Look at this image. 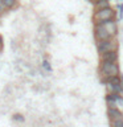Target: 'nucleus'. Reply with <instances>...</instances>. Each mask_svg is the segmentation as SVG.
I'll return each mask as SVG.
<instances>
[{
    "mask_svg": "<svg viewBox=\"0 0 123 127\" xmlns=\"http://www.w3.org/2000/svg\"><path fill=\"white\" fill-rule=\"evenodd\" d=\"M114 17H115V11L111 7L97 9V11H94V15H93V20L95 24H102V23L110 21V20H114Z\"/></svg>",
    "mask_w": 123,
    "mask_h": 127,
    "instance_id": "f257e3e1",
    "label": "nucleus"
},
{
    "mask_svg": "<svg viewBox=\"0 0 123 127\" xmlns=\"http://www.w3.org/2000/svg\"><path fill=\"white\" fill-rule=\"evenodd\" d=\"M101 73L106 79L111 78V77H118L119 75V66L117 62H102Z\"/></svg>",
    "mask_w": 123,
    "mask_h": 127,
    "instance_id": "f03ea898",
    "label": "nucleus"
},
{
    "mask_svg": "<svg viewBox=\"0 0 123 127\" xmlns=\"http://www.w3.org/2000/svg\"><path fill=\"white\" fill-rule=\"evenodd\" d=\"M97 49L101 54L106 53V52L118 50V41L115 37H111L109 40H103V41H97Z\"/></svg>",
    "mask_w": 123,
    "mask_h": 127,
    "instance_id": "7ed1b4c3",
    "label": "nucleus"
},
{
    "mask_svg": "<svg viewBox=\"0 0 123 127\" xmlns=\"http://www.w3.org/2000/svg\"><path fill=\"white\" fill-rule=\"evenodd\" d=\"M94 37L97 41H103V40L111 38L110 33L106 31V28L103 27V24H95L94 27Z\"/></svg>",
    "mask_w": 123,
    "mask_h": 127,
    "instance_id": "20e7f679",
    "label": "nucleus"
},
{
    "mask_svg": "<svg viewBox=\"0 0 123 127\" xmlns=\"http://www.w3.org/2000/svg\"><path fill=\"white\" fill-rule=\"evenodd\" d=\"M107 114H109L110 122H113V121H122V119H123V114H122V111L119 110L118 107H109V109H107Z\"/></svg>",
    "mask_w": 123,
    "mask_h": 127,
    "instance_id": "39448f33",
    "label": "nucleus"
},
{
    "mask_svg": "<svg viewBox=\"0 0 123 127\" xmlns=\"http://www.w3.org/2000/svg\"><path fill=\"white\" fill-rule=\"evenodd\" d=\"M103 27L106 28V31L110 33L111 37H115L118 33V24L115 20H110V21H106V23H102Z\"/></svg>",
    "mask_w": 123,
    "mask_h": 127,
    "instance_id": "423d86ee",
    "label": "nucleus"
},
{
    "mask_svg": "<svg viewBox=\"0 0 123 127\" xmlns=\"http://www.w3.org/2000/svg\"><path fill=\"white\" fill-rule=\"evenodd\" d=\"M118 60V52L113 50V52H106V53L101 54V61L102 62H117Z\"/></svg>",
    "mask_w": 123,
    "mask_h": 127,
    "instance_id": "0eeeda50",
    "label": "nucleus"
},
{
    "mask_svg": "<svg viewBox=\"0 0 123 127\" xmlns=\"http://www.w3.org/2000/svg\"><path fill=\"white\" fill-rule=\"evenodd\" d=\"M106 7H110L109 0H97V1L94 3L95 11H97V9H102V8H106Z\"/></svg>",
    "mask_w": 123,
    "mask_h": 127,
    "instance_id": "6e6552de",
    "label": "nucleus"
},
{
    "mask_svg": "<svg viewBox=\"0 0 123 127\" xmlns=\"http://www.w3.org/2000/svg\"><path fill=\"white\" fill-rule=\"evenodd\" d=\"M17 4V0H1V5L7 9H11Z\"/></svg>",
    "mask_w": 123,
    "mask_h": 127,
    "instance_id": "1a4fd4ad",
    "label": "nucleus"
},
{
    "mask_svg": "<svg viewBox=\"0 0 123 127\" xmlns=\"http://www.w3.org/2000/svg\"><path fill=\"white\" fill-rule=\"evenodd\" d=\"M111 127H123V119L122 121H113L111 122Z\"/></svg>",
    "mask_w": 123,
    "mask_h": 127,
    "instance_id": "9d476101",
    "label": "nucleus"
},
{
    "mask_svg": "<svg viewBox=\"0 0 123 127\" xmlns=\"http://www.w3.org/2000/svg\"><path fill=\"white\" fill-rule=\"evenodd\" d=\"M118 16H119V19H123V4L121 3V4H119V5H118Z\"/></svg>",
    "mask_w": 123,
    "mask_h": 127,
    "instance_id": "9b49d317",
    "label": "nucleus"
},
{
    "mask_svg": "<svg viewBox=\"0 0 123 127\" xmlns=\"http://www.w3.org/2000/svg\"><path fill=\"white\" fill-rule=\"evenodd\" d=\"M44 67H45L48 71H52V67H50V65H49V62H48V61L44 62Z\"/></svg>",
    "mask_w": 123,
    "mask_h": 127,
    "instance_id": "f8f14e48",
    "label": "nucleus"
},
{
    "mask_svg": "<svg viewBox=\"0 0 123 127\" xmlns=\"http://www.w3.org/2000/svg\"><path fill=\"white\" fill-rule=\"evenodd\" d=\"M3 11H4V7L1 5V3H0V15L3 13Z\"/></svg>",
    "mask_w": 123,
    "mask_h": 127,
    "instance_id": "ddd939ff",
    "label": "nucleus"
},
{
    "mask_svg": "<svg viewBox=\"0 0 123 127\" xmlns=\"http://www.w3.org/2000/svg\"><path fill=\"white\" fill-rule=\"evenodd\" d=\"M1 46H3V38H1V36H0V49H1Z\"/></svg>",
    "mask_w": 123,
    "mask_h": 127,
    "instance_id": "4468645a",
    "label": "nucleus"
},
{
    "mask_svg": "<svg viewBox=\"0 0 123 127\" xmlns=\"http://www.w3.org/2000/svg\"><path fill=\"white\" fill-rule=\"evenodd\" d=\"M90 1H93V3H95V1H97V0H90Z\"/></svg>",
    "mask_w": 123,
    "mask_h": 127,
    "instance_id": "2eb2a0df",
    "label": "nucleus"
},
{
    "mask_svg": "<svg viewBox=\"0 0 123 127\" xmlns=\"http://www.w3.org/2000/svg\"><path fill=\"white\" fill-rule=\"evenodd\" d=\"M0 3H1V0H0Z\"/></svg>",
    "mask_w": 123,
    "mask_h": 127,
    "instance_id": "dca6fc26",
    "label": "nucleus"
}]
</instances>
